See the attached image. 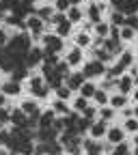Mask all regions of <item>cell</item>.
<instances>
[{
    "label": "cell",
    "mask_w": 138,
    "mask_h": 155,
    "mask_svg": "<svg viewBox=\"0 0 138 155\" xmlns=\"http://www.w3.org/2000/svg\"><path fill=\"white\" fill-rule=\"evenodd\" d=\"M50 22H52V24H61V22H65V15H63V13H56V15H52Z\"/></svg>",
    "instance_id": "45"
},
{
    "label": "cell",
    "mask_w": 138,
    "mask_h": 155,
    "mask_svg": "<svg viewBox=\"0 0 138 155\" xmlns=\"http://www.w3.org/2000/svg\"><path fill=\"white\" fill-rule=\"evenodd\" d=\"M52 15H54V13H52V9H50V7H41V9L37 11V17H41L43 22H45V19H52Z\"/></svg>",
    "instance_id": "26"
},
{
    "label": "cell",
    "mask_w": 138,
    "mask_h": 155,
    "mask_svg": "<svg viewBox=\"0 0 138 155\" xmlns=\"http://www.w3.org/2000/svg\"><path fill=\"white\" fill-rule=\"evenodd\" d=\"M125 26H130L132 30H138V15H130V17H125Z\"/></svg>",
    "instance_id": "31"
},
{
    "label": "cell",
    "mask_w": 138,
    "mask_h": 155,
    "mask_svg": "<svg viewBox=\"0 0 138 155\" xmlns=\"http://www.w3.org/2000/svg\"><path fill=\"white\" fill-rule=\"evenodd\" d=\"M30 91H32L37 97H48L50 86H45V84H43L41 78H30Z\"/></svg>",
    "instance_id": "6"
},
{
    "label": "cell",
    "mask_w": 138,
    "mask_h": 155,
    "mask_svg": "<svg viewBox=\"0 0 138 155\" xmlns=\"http://www.w3.org/2000/svg\"><path fill=\"white\" fill-rule=\"evenodd\" d=\"M112 24L114 26H125V15L121 11H114L112 13Z\"/></svg>",
    "instance_id": "25"
},
{
    "label": "cell",
    "mask_w": 138,
    "mask_h": 155,
    "mask_svg": "<svg viewBox=\"0 0 138 155\" xmlns=\"http://www.w3.org/2000/svg\"><path fill=\"white\" fill-rule=\"evenodd\" d=\"M110 39H114V41H121V30L116 28V26L110 28Z\"/></svg>",
    "instance_id": "41"
},
{
    "label": "cell",
    "mask_w": 138,
    "mask_h": 155,
    "mask_svg": "<svg viewBox=\"0 0 138 155\" xmlns=\"http://www.w3.org/2000/svg\"><path fill=\"white\" fill-rule=\"evenodd\" d=\"M22 2H24V5H32V2H35V0H22Z\"/></svg>",
    "instance_id": "55"
},
{
    "label": "cell",
    "mask_w": 138,
    "mask_h": 155,
    "mask_svg": "<svg viewBox=\"0 0 138 155\" xmlns=\"http://www.w3.org/2000/svg\"><path fill=\"white\" fill-rule=\"evenodd\" d=\"M5 106V95H0V108Z\"/></svg>",
    "instance_id": "54"
},
{
    "label": "cell",
    "mask_w": 138,
    "mask_h": 155,
    "mask_svg": "<svg viewBox=\"0 0 138 155\" xmlns=\"http://www.w3.org/2000/svg\"><path fill=\"white\" fill-rule=\"evenodd\" d=\"M56 69H58V71H61V73L65 75V71L69 69V65H67V61H63V63H58V65H56Z\"/></svg>",
    "instance_id": "48"
},
{
    "label": "cell",
    "mask_w": 138,
    "mask_h": 155,
    "mask_svg": "<svg viewBox=\"0 0 138 155\" xmlns=\"http://www.w3.org/2000/svg\"><path fill=\"white\" fill-rule=\"evenodd\" d=\"M125 129H127V131H138V119H130V121L125 123Z\"/></svg>",
    "instance_id": "39"
},
{
    "label": "cell",
    "mask_w": 138,
    "mask_h": 155,
    "mask_svg": "<svg viewBox=\"0 0 138 155\" xmlns=\"http://www.w3.org/2000/svg\"><path fill=\"white\" fill-rule=\"evenodd\" d=\"M28 50H30V37L28 35H15L5 45L7 54H28Z\"/></svg>",
    "instance_id": "1"
},
{
    "label": "cell",
    "mask_w": 138,
    "mask_h": 155,
    "mask_svg": "<svg viewBox=\"0 0 138 155\" xmlns=\"http://www.w3.org/2000/svg\"><path fill=\"white\" fill-rule=\"evenodd\" d=\"M134 97H136V101H138V91H136V95H134Z\"/></svg>",
    "instance_id": "58"
},
{
    "label": "cell",
    "mask_w": 138,
    "mask_h": 155,
    "mask_svg": "<svg viewBox=\"0 0 138 155\" xmlns=\"http://www.w3.org/2000/svg\"><path fill=\"white\" fill-rule=\"evenodd\" d=\"M82 19V11L78 7H69V22H80Z\"/></svg>",
    "instance_id": "24"
},
{
    "label": "cell",
    "mask_w": 138,
    "mask_h": 155,
    "mask_svg": "<svg viewBox=\"0 0 138 155\" xmlns=\"http://www.w3.org/2000/svg\"><path fill=\"white\" fill-rule=\"evenodd\" d=\"M52 127H54V129H56L58 134H61V131L65 129V121H61V119H58V121H56V119H54V123H52Z\"/></svg>",
    "instance_id": "44"
},
{
    "label": "cell",
    "mask_w": 138,
    "mask_h": 155,
    "mask_svg": "<svg viewBox=\"0 0 138 155\" xmlns=\"http://www.w3.org/2000/svg\"><path fill=\"white\" fill-rule=\"evenodd\" d=\"M37 138L41 140V142H52V140L58 138V131L54 127H45V129H39L37 131Z\"/></svg>",
    "instance_id": "9"
},
{
    "label": "cell",
    "mask_w": 138,
    "mask_h": 155,
    "mask_svg": "<svg viewBox=\"0 0 138 155\" xmlns=\"http://www.w3.org/2000/svg\"><path fill=\"white\" fill-rule=\"evenodd\" d=\"M84 149H86V153L89 155H99L102 153V147L97 144V142H93V140H84V144H82Z\"/></svg>",
    "instance_id": "19"
},
{
    "label": "cell",
    "mask_w": 138,
    "mask_h": 155,
    "mask_svg": "<svg viewBox=\"0 0 138 155\" xmlns=\"http://www.w3.org/2000/svg\"><path fill=\"white\" fill-rule=\"evenodd\" d=\"M121 30V39H132L134 37V30L130 28V26H123V28H119Z\"/></svg>",
    "instance_id": "38"
},
{
    "label": "cell",
    "mask_w": 138,
    "mask_h": 155,
    "mask_svg": "<svg viewBox=\"0 0 138 155\" xmlns=\"http://www.w3.org/2000/svg\"><path fill=\"white\" fill-rule=\"evenodd\" d=\"M132 78L130 75H121L119 80H116V86H119V91H121V95H125V93H130L132 91Z\"/></svg>",
    "instance_id": "12"
},
{
    "label": "cell",
    "mask_w": 138,
    "mask_h": 155,
    "mask_svg": "<svg viewBox=\"0 0 138 155\" xmlns=\"http://www.w3.org/2000/svg\"><path fill=\"white\" fill-rule=\"evenodd\" d=\"M95 91H97V88H95V84H93V82H84V84L80 86L82 97H93V95H95Z\"/></svg>",
    "instance_id": "20"
},
{
    "label": "cell",
    "mask_w": 138,
    "mask_h": 155,
    "mask_svg": "<svg viewBox=\"0 0 138 155\" xmlns=\"http://www.w3.org/2000/svg\"><path fill=\"white\" fill-rule=\"evenodd\" d=\"M5 41H7V37H5V32H2V30H0V48L5 45Z\"/></svg>",
    "instance_id": "51"
},
{
    "label": "cell",
    "mask_w": 138,
    "mask_h": 155,
    "mask_svg": "<svg viewBox=\"0 0 138 155\" xmlns=\"http://www.w3.org/2000/svg\"><path fill=\"white\" fill-rule=\"evenodd\" d=\"M93 114H95V108H86L84 110V116H89V119H93Z\"/></svg>",
    "instance_id": "50"
},
{
    "label": "cell",
    "mask_w": 138,
    "mask_h": 155,
    "mask_svg": "<svg viewBox=\"0 0 138 155\" xmlns=\"http://www.w3.org/2000/svg\"><path fill=\"white\" fill-rule=\"evenodd\" d=\"M134 114H136V119H138V108H136V110H134Z\"/></svg>",
    "instance_id": "57"
},
{
    "label": "cell",
    "mask_w": 138,
    "mask_h": 155,
    "mask_svg": "<svg viewBox=\"0 0 138 155\" xmlns=\"http://www.w3.org/2000/svg\"><path fill=\"white\" fill-rule=\"evenodd\" d=\"M82 61V52H80V48H73L69 54H67V65H78Z\"/></svg>",
    "instance_id": "17"
},
{
    "label": "cell",
    "mask_w": 138,
    "mask_h": 155,
    "mask_svg": "<svg viewBox=\"0 0 138 155\" xmlns=\"http://www.w3.org/2000/svg\"><path fill=\"white\" fill-rule=\"evenodd\" d=\"M11 123H15V127L28 129V121H26V112L24 110H13L11 112Z\"/></svg>",
    "instance_id": "8"
},
{
    "label": "cell",
    "mask_w": 138,
    "mask_h": 155,
    "mask_svg": "<svg viewBox=\"0 0 138 155\" xmlns=\"http://www.w3.org/2000/svg\"><path fill=\"white\" fill-rule=\"evenodd\" d=\"M54 110H56V112H65V114H69V110H67L65 101H61V99H58V101L54 104Z\"/></svg>",
    "instance_id": "40"
},
{
    "label": "cell",
    "mask_w": 138,
    "mask_h": 155,
    "mask_svg": "<svg viewBox=\"0 0 138 155\" xmlns=\"http://www.w3.org/2000/svg\"><path fill=\"white\" fill-rule=\"evenodd\" d=\"M123 2H125V0H112V5H114V7H116V9H119V7H121V5H123Z\"/></svg>",
    "instance_id": "52"
},
{
    "label": "cell",
    "mask_w": 138,
    "mask_h": 155,
    "mask_svg": "<svg viewBox=\"0 0 138 155\" xmlns=\"http://www.w3.org/2000/svg\"><path fill=\"white\" fill-rule=\"evenodd\" d=\"M112 114H114V110H112V108H104V110H102V121L112 119Z\"/></svg>",
    "instance_id": "43"
},
{
    "label": "cell",
    "mask_w": 138,
    "mask_h": 155,
    "mask_svg": "<svg viewBox=\"0 0 138 155\" xmlns=\"http://www.w3.org/2000/svg\"><path fill=\"white\" fill-rule=\"evenodd\" d=\"M82 84H84V75H82V73H71V75H67V88H69V91L80 88Z\"/></svg>",
    "instance_id": "10"
},
{
    "label": "cell",
    "mask_w": 138,
    "mask_h": 155,
    "mask_svg": "<svg viewBox=\"0 0 138 155\" xmlns=\"http://www.w3.org/2000/svg\"><path fill=\"white\" fill-rule=\"evenodd\" d=\"M2 58H5V52H0V65H2Z\"/></svg>",
    "instance_id": "56"
},
{
    "label": "cell",
    "mask_w": 138,
    "mask_h": 155,
    "mask_svg": "<svg viewBox=\"0 0 138 155\" xmlns=\"http://www.w3.org/2000/svg\"><path fill=\"white\" fill-rule=\"evenodd\" d=\"M119 11L125 13V15H136L138 13V0H125V2L119 7Z\"/></svg>",
    "instance_id": "11"
},
{
    "label": "cell",
    "mask_w": 138,
    "mask_h": 155,
    "mask_svg": "<svg viewBox=\"0 0 138 155\" xmlns=\"http://www.w3.org/2000/svg\"><path fill=\"white\" fill-rule=\"evenodd\" d=\"M69 2V7H78V2H80V0H67Z\"/></svg>",
    "instance_id": "53"
},
{
    "label": "cell",
    "mask_w": 138,
    "mask_h": 155,
    "mask_svg": "<svg viewBox=\"0 0 138 155\" xmlns=\"http://www.w3.org/2000/svg\"><path fill=\"white\" fill-rule=\"evenodd\" d=\"M69 93H71V91H69L67 86H58V88H56V95H58V99H61V101L69 99Z\"/></svg>",
    "instance_id": "30"
},
{
    "label": "cell",
    "mask_w": 138,
    "mask_h": 155,
    "mask_svg": "<svg viewBox=\"0 0 138 155\" xmlns=\"http://www.w3.org/2000/svg\"><path fill=\"white\" fill-rule=\"evenodd\" d=\"M89 43H91V37H89L86 32H82L80 37H78V45H80V48H86Z\"/></svg>",
    "instance_id": "35"
},
{
    "label": "cell",
    "mask_w": 138,
    "mask_h": 155,
    "mask_svg": "<svg viewBox=\"0 0 138 155\" xmlns=\"http://www.w3.org/2000/svg\"><path fill=\"white\" fill-rule=\"evenodd\" d=\"M7 121H11V114H9L7 110H2V108H0V125H5Z\"/></svg>",
    "instance_id": "42"
},
{
    "label": "cell",
    "mask_w": 138,
    "mask_h": 155,
    "mask_svg": "<svg viewBox=\"0 0 138 155\" xmlns=\"http://www.w3.org/2000/svg\"><path fill=\"white\" fill-rule=\"evenodd\" d=\"M58 37H67L69 35V30H71V22H69V19H65V22H61V24H58Z\"/></svg>",
    "instance_id": "23"
},
{
    "label": "cell",
    "mask_w": 138,
    "mask_h": 155,
    "mask_svg": "<svg viewBox=\"0 0 138 155\" xmlns=\"http://www.w3.org/2000/svg\"><path fill=\"white\" fill-rule=\"evenodd\" d=\"M19 153H22V155H32L35 153V144L30 142V140H24L22 144H19V149H17Z\"/></svg>",
    "instance_id": "21"
},
{
    "label": "cell",
    "mask_w": 138,
    "mask_h": 155,
    "mask_svg": "<svg viewBox=\"0 0 138 155\" xmlns=\"http://www.w3.org/2000/svg\"><path fill=\"white\" fill-rule=\"evenodd\" d=\"M67 149H69V155H80V151H82L80 144H73V147H67Z\"/></svg>",
    "instance_id": "46"
},
{
    "label": "cell",
    "mask_w": 138,
    "mask_h": 155,
    "mask_svg": "<svg viewBox=\"0 0 138 155\" xmlns=\"http://www.w3.org/2000/svg\"><path fill=\"white\" fill-rule=\"evenodd\" d=\"M95 30H97V35H99L102 39H106V37L110 35V26H106V24H102V22L95 24Z\"/></svg>",
    "instance_id": "27"
},
{
    "label": "cell",
    "mask_w": 138,
    "mask_h": 155,
    "mask_svg": "<svg viewBox=\"0 0 138 155\" xmlns=\"http://www.w3.org/2000/svg\"><path fill=\"white\" fill-rule=\"evenodd\" d=\"M136 155H138V149H136Z\"/></svg>",
    "instance_id": "61"
},
{
    "label": "cell",
    "mask_w": 138,
    "mask_h": 155,
    "mask_svg": "<svg viewBox=\"0 0 138 155\" xmlns=\"http://www.w3.org/2000/svg\"><path fill=\"white\" fill-rule=\"evenodd\" d=\"M0 155H5V153H2V151H0Z\"/></svg>",
    "instance_id": "60"
},
{
    "label": "cell",
    "mask_w": 138,
    "mask_h": 155,
    "mask_svg": "<svg viewBox=\"0 0 138 155\" xmlns=\"http://www.w3.org/2000/svg\"><path fill=\"white\" fill-rule=\"evenodd\" d=\"M11 75H13V82H19V80H24V78L28 75V67H26V65H17V67L11 71Z\"/></svg>",
    "instance_id": "15"
},
{
    "label": "cell",
    "mask_w": 138,
    "mask_h": 155,
    "mask_svg": "<svg viewBox=\"0 0 138 155\" xmlns=\"http://www.w3.org/2000/svg\"><path fill=\"white\" fill-rule=\"evenodd\" d=\"M7 140H9V134L7 131H0V144H7Z\"/></svg>",
    "instance_id": "49"
},
{
    "label": "cell",
    "mask_w": 138,
    "mask_h": 155,
    "mask_svg": "<svg viewBox=\"0 0 138 155\" xmlns=\"http://www.w3.org/2000/svg\"><path fill=\"white\" fill-rule=\"evenodd\" d=\"M132 61H134V58H132V54H130V52H123V54H121V61H119V63H121L123 67H130V65H132Z\"/></svg>",
    "instance_id": "33"
},
{
    "label": "cell",
    "mask_w": 138,
    "mask_h": 155,
    "mask_svg": "<svg viewBox=\"0 0 138 155\" xmlns=\"http://www.w3.org/2000/svg\"><path fill=\"white\" fill-rule=\"evenodd\" d=\"M102 73H106V67H104V63L102 61H93V63H89L86 67H84V78H93V75H102Z\"/></svg>",
    "instance_id": "7"
},
{
    "label": "cell",
    "mask_w": 138,
    "mask_h": 155,
    "mask_svg": "<svg viewBox=\"0 0 138 155\" xmlns=\"http://www.w3.org/2000/svg\"><path fill=\"white\" fill-rule=\"evenodd\" d=\"M108 140H110L112 144L123 142V129H121V127H112V129H108Z\"/></svg>",
    "instance_id": "13"
},
{
    "label": "cell",
    "mask_w": 138,
    "mask_h": 155,
    "mask_svg": "<svg viewBox=\"0 0 138 155\" xmlns=\"http://www.w3.org/2000/svg\"><path fill=\"white\" fill-rule=\"evenodd\" d=\"M125 106V95H114L112 97V108H123Z\"/></svg>",
    "instance_id": "32"
},
{
    "label": "cell",
    "mask_w": 138,
    "mask_h": 155,
    "mask_svg": "<svg viewBox=\"0 0 138 155\" xmlns=\"http://www.w3.org/2000/svg\"><path fill=\"white\" fill-rule=\"evenodd\" d=\"M26 28H30L32 37L39 39V37H41V30H43V19L37 17V15H30V17L26 19Z\"/></svg>",
    "instance_id": "4"
},
{
    "label": "cell",
    "mask_w": 138,
    "mask_h": 155,
    "mask_svg": "<svg viewBox=\"0 0 138 155\" xmlns=\"http://www.w3.org/2000/svg\"><path fill=\"white\" fill-rule=\"evenodd\" d=\"M56 7L61 9V11H69V2H67V0H58V2H56Z\"/></svg>",
    "instance_id": "47"
},
{
    "label": "cell",
    "mask_w": 138,
    "mask_h": 155,
    "mask_svg": "<svg viewBox=\"0 0 138 155\" xmlns=\"http://www.w3.org/2000/svg\"><path fill=\"white\" fill-rule=\"evenodd\" d=\"M19 91H22V86H19V82H7V84H2V93L5 95H19Z\"/></svg>",
    "instance_id": "16"
},
{
    "label": "cell",
    "mask_w": 138,
    "mask_h": 155,
    "mask_svg": "<svg viewBox=\"0 0 138 155\" xmlns=\"http://www.w3.org/2000/svg\"><path fill=\"white\" fill-rule=\"evenodd\" d=\"M136 147H138V136H136Z\"/></svg>",
    "instance_id": "59"
},
{
    "label": "cell",
    "mask_w": 138,
    "mask_h": 155,
    "mask_svg": "<svg viewBox=\"0 0 138 155\" xmlns=\"http://www.w3.org/2000/svg\"><path fill=\"white\" fill-rule=\"evenodd\" d=\"M22 110H24L26 114H35V112H39V108H37V104H35V101H24Z\"/></svg>",
    "instance_id": "29"
},
{
    "label": "cell",
    "mask_w": 138,
    "mask_h": 155,
    "mask_svg": "<svg viewBox=\"0 0 138 155\" xmlns=\"http://www.w3.org/2000/svg\"><path fill=\"white\" fill-rule=\"evenodd\" d=\"M110 56H112V54H110L108 50H97V58H99V61H102V63H106V61H110Z\"/></svg>",
    "instance_id": "37"
},
{
    "label": "cell",
    "mask_w": 138,
    "mask_h": 155,
    "mask_svg": "<svg viewBox=\"0 0 138 155\" xmlns=\"http://www.w3.org/2000/svg\"><path fill=\"white\" fill-rule=\"evenodd\" d=\"M52 123H54V112H52V110H48V112H43V114H41V119H39V129L52 127Z\"/></svg>",
    "instance_id": "14"
},
{
    "label": "cell",
    "mask_w": 138,
    "mask_h": 155,
    "mask_svg": "<svg viewBox=\"0 0 138 155\" xmlns=\"http://www.w3.org/2000/svg\"><path fill=\"white\" fill-rule=\"evenodd\" d=\"M99 17H102V7L91 5V7H89V19H91L93 24H99Z\"/></svg>",
    "instance_id": "18"
},
{
    "label": "cell",
    "mask_w": 138,
    "mask_h": 155,
    "mask_svg": "<svg viewBox=\"0 0 138 155\" xmlns=\"http://www.w3.org/2000/svg\"><path fill=\"white\" fill-rule=\"evenodd\" d=\"M112 155H130V149H127V144H125V142H119V144L114 147Z\"/></svg>",
    "instance_id": "28"
},
{
    "label": "cell",
    "mask_w": 138,
    "mask_h": 155,
    "mask_svg": "<svg viewBox=\"0 0 138 155\" xmlns=\"http://www.w3.org/2000/svg\"><path fill=\"white\" fill-rule=\"evenodd\" d=\"M93 97H95V99L99 101L102 106H104V104L108 101V95H106V91H95V95H93Z\"/></svg>",
    "instance_id": "34"
},
{
    "label": "cell",
    "mask_w": 138,
    "mask_h": 155,
    "mask_svg": "<svg viewBox=\"0 0 138 155\" xmlns=\"http://www.w3.org/2000/svg\"><path fill=\"white\" fill-rule=\"evenodd\" d=\"M89 106H86V97H78L76 99V110H80V112H84Z\"/></svg>",
    "instance_id": "36"
},
{
    "label": "cell",
    "mask_w": 138,
    "mask_h": 155,
    "mask_svg": "<svg viewBox=\"0 0 138 155\" xmlns=\"http://www.w3.org/2000/svg\"><path fill=\"white\" fill-rule=\"evenodd\" d=\"M43 43H45V54H56L63 48V41L58 35H43Z\"/></svg>",
    "instance_id": "2"
},
{
    "label": "cell",
    "mask_w": 138,
    "mask_h": 155,
    "mask_svg": "<svg viewBox=\"0 0 138 155\" xmlns=\"http://www.w3.org/2000/svg\"><path fill=\"white\" fill-rule=\"evenodd\" d=\"M35 151H41L43 155H61L63 153V144L58 140H52V142H41Z\"/></svg>",
    "instance_id": "3"
},
{
    "label": "cell",
    "mask_w": 138,
    "mask_h": 155,
    "mask_svg": "<svg viewBox=\"0 0 138 155\" xmlns=\"http://www.w3.org/2000/svg\"><path fill=\"white\" fill-rule=\"evenodd\" d=\"M41 61H43V50H39V48H30V50H28V54H26L24 65H26V67H35V65H39Z\"/></svg>",
    "instance_id": "5"
},
{
    "label": "cell",
    "mask_w": 138,
    "mask_h": 155,
    "mask_svg": "<svg viewBox=\"0 0 138 155\" xmlns=\"http://www.w3.org/2000/svg\"><path fill=\"white\" fill-rule=\"evenodd\" d=\"M91 134L95 136V138H99V136H104V134H106V123H104V121L95 123V125L91 127Z\"/></svg>",
    "instance_id": "22"
}]
</instances>
